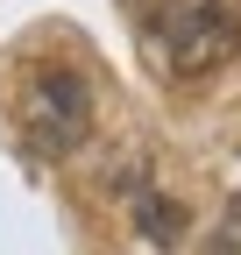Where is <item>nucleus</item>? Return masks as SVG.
I'll list each match as a JSON object with an SVG mask.
<instances>
[{
    "label": "nucleus",
    "mask_w": 241,
    "mask_h": 255,
    "mask_svg": "<svg viewBox=\"0 0 241 255\" xmlns=\"http://www.w3.org/2000/svg\"><path fill=\"white\" fill-rule=\"evenodd\" d=\"M135 227L156 241V248H177V241H185V213H177L163 191H149V184L135 177Z\"/></svg>",
    "instance_id": "obj_3"
},
{
    "label": "nucleus",
    "mask_w": 241,
    "mask_h": 255,
    "mask_svg": "<svg viewBox=\"0 0 241 255\" xmlns=\"http://www.w3.org/2000/svg\"><path fill=\"white\" fill-rule=\"evenodd\" d=\"M234 248H241V206H234V213L220 220V234L206 241V255H234Z\"/></svg>",
    "instance_id": "obj_4"
},
{
    "label": "nucleus",
    "mask_w": 241,
    "mask_h": 255,
    "mask_svg": "<svg viewBox=\"0 0 241 255\" xmlns=\"http://www.w3.org/2000/svg\"><path fill=\"white\" fill-rule=\"evenodd\" d=\"M241 50V0H163L156 57L177 78H206Z\"/></svg>",
    "instance_id": "obj_1"
},
{
    "label": "nucleus",
    "mask_w": 241,
    "mask_h": 255,
    "mask_svg": "<svg viewBox=\"0 0 241 255\" xmlns=\"http://www.w3.org/2000/svg\"><path fill=\"white\" fill-rule=\"evenodd\" d=\"M21 142L28 156H43V163H57V156H71L85 135H93V92H85L78 71H36L21 92Z\"/></svg>",
    "instance_id": "obj_2"
}]
</instances>
